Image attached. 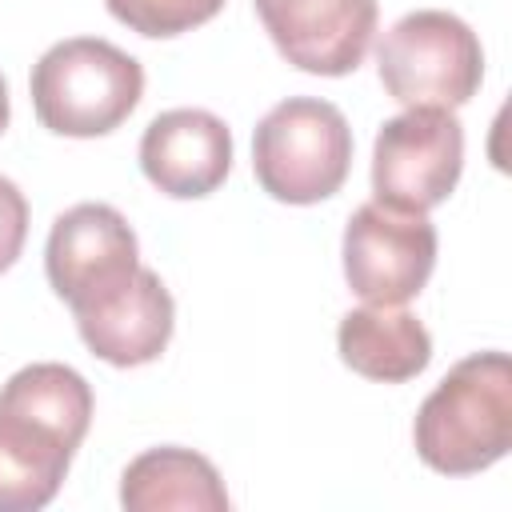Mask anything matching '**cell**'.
<instances>
[{"label": "cell", "mask_w": 512, "mask_h": 512, "mask_svg": "<svg viewBox=\"0 0 512 512\" xmlns=\"http://www.w3.org/2000/svg\"><path fill=\"white\" fill-rule=\"evenodd\" d=\"M376 72L384 92L404 108H460L484 80V48L460 16L420 8L384 32Z\"/></svg>", "instance_id": "cell-4"}, {"label": "cell", "mask_w": 512, "mask_h": 512, "mask_svg": "<svg viewBox=\"0 0 512 512\" xmlns=\"http://www.w3.org/2000/svg\"><path fill=\"white\" fill-rule=\"evenodd\" d=\"M8 116H12V104H8V84H4V76H0V132L8 128Z\"/></svg>", "instance_id": "cell-16"}, {"label": "cell", "mask_w": 512, "mask_h": 512, "mask_svg": "<svg viewBox=\"0 0 512 512\" xmlns=\"http://www.w3.org/2000/svg\"><path fill=\"white\" fill-rule=\"evenodd\" d=\"M464 168V128L452 108H408L380 124L372 144L376 200L428 212L444 204Z\"/></svg>", "instance_id": "cell-5"}, {"label": "cell", "mask_w": 512, "mask_h": 512, "mask_svg": "<svg viewBox=\"0 0 512 512\" xmlns=\"http://www.w3.org/2000/svg\"><path fill=\"white\" fill-rule=\"evenodd\" d=\"M276 52L312 76H348L376 32V0H256Z\"/></svg>", "instance_id": "cell-8"}, {"label": "cell", "mask_w": 512, "mask_h": 512, "mask_svg": "<svg viewBox=\"0 0 512 512\" xmlns=\"http://www.w3.org/2000/svg\"><path fill=\"white\" fill-rule=\"evenodd\" d=\"M352 168L344 112L316 96L280 100L252 132V172L280 204H316L340 192Z\"/></svg>", "instance_id": "cell-3"}, {"label": "cell", "mask_w": 512, "mask_h": 512, "mask_svg": "<svg viewBox=\"0 0 512 512\" xmlns=\"http://www.w3.org/2000/svg\"><path fill=\"white\" fill-rule=\"evenodd\" d=\"M76 448L60 428L0 404V512L44 508L60 492Z\"/></svg>", "instance_id": "cell-12"}, {"label": "cell", "mask_w": 512, "mask_h": 512, "mask_svg": "<svg viewBox=\"0 0 512 512\" xmlns=\"http://www.w3.org/2000/svg\"><path fill=\"white\" fill-rule=\"evenodd\" d=\"M36 120L56 136H104L120 128L144 96V68L100 36L52 44L28 76Z\"/></svg>", "instance_id": "cell-2"}, {"label": "cell", "mask_w": 512, "mask_h": 512, "mask_svg": "<svg viewBox=\"0 0 512 512\" xmlns=\"http://www.w3.org/2000/svg\"><path fill=\"white\" fill-rule=\"evenodd\" d=\"M340 252L344 280L364 304H404L436 268V228L428 212L368 200L348 216Z\"/></svg>", "instance_id": "cell-6"}, {"label": "cell", "mask_w": 512, "mask_h": 512, "mask_svg": "<svg viewBox=\"0 0 512 512\" xmlns=\"http://www.w3.org/2000/svg\"><path fill=\"white\" fill-rule=\"evenodd\" d=\"M336 348L352 372L380 384H404L420 376L432 360L428 328L400 304H364L344 312L336 328Z\"/></svg>", "instance_id": "cell-11"}, {"label": "cell", "mask_w": 512, "mask_h": 512, "mask_svg": "<svg viewBox=\"0 0 512 512\" xmlns=\"http://www.w3.org/2000/svg\"><path fill=\"white\" fill-rule=\"evenodd\" d=\"M72 316L92 356H100L112 368H140L160 360V352L168 348L176 304L164 280L140 264L120 288H112L108 296Z\"/></svg>", "instance_id": "cell-9"}, {"label": "cell", "mask_w": 512, "mask_h": 512, "mask_svg": "<svg viewBox=\"0 0 512 512\" xmlns=\"http://www.w3.org/2000/svg\"><path fill=\"white\" fill-rule=\"evenodd\" d=\"M28 240V200L24 192L0 176V272H8Z\"/></svg>", "instance_id": "cell-15"}, {"label": "cell", "mask_w": 512, "mask_h": 512, "mask_svg": "<svg viewBox=\"0 0 512 512\" xmlns=\"http://www.w3.org/2000/svg\"><path fill=\"white\" fill-rule=\"evenodd\" d=\"M416 456L440 476H472L512 448V360L472 352L428 392L412 424Z\"/></svg>", "instance_id": "cell-1"}, {"label": "cell", "mask_w": 512, "mask_h": 512, "mask_svg": "<svg viewBox=\"0 0 512 512\" xmlns=\"http://www.w3.org/2000/svg\"><path fill=\"white\" fill-rule=\"evenodd\" d=\"M140 168L164 196L200 200L232 168V132L204 108H168L140 136Z\"/></svg>", "instance_id": "cell-10"}, {"label": "cell", "mask_w": 512, "mask_h": 512, "mask_svg": "<svg viewBox=\"0 0 512 512\" xmlns=\"http://www.w3.org/2000/svg\"><path fill=\"white\" fill-rule=\"evenodd\" d=\"M120 504L128 512H228V492L216 464L192 448H148L120 476Z\"/></svg>", "instance_id": "cell-13"}, {"label": "cell", "mask_w": 512, "mask_h": 512, "mask_svg": "<svg viewBox=\"0 0 512 512\" xmlns=\"http://www.w3.org/2000/svg\"><path fill=\"white\" fill-rule=\"evenodd\" d=\"M140 268L132 224L112 204H76L52 220L44 272L52 292L72 308H88Z\"/></svg>", "instance_id": "cell-7"}, {"label": "cell", "mask_w": 512, "mask_h": 512, "mask_svg": "<svg viewBox=\"0 0 512 512\" xmlns=\"http://www.w3.org/2000/svg\"><path fill=\"white\" fill-rule=\"evenodd\" d=\"M104 4L120 24L152 40L192 32L224 8V0H104Z\"/></svg>", "instance_id": "cell-14"}]
</instances>
